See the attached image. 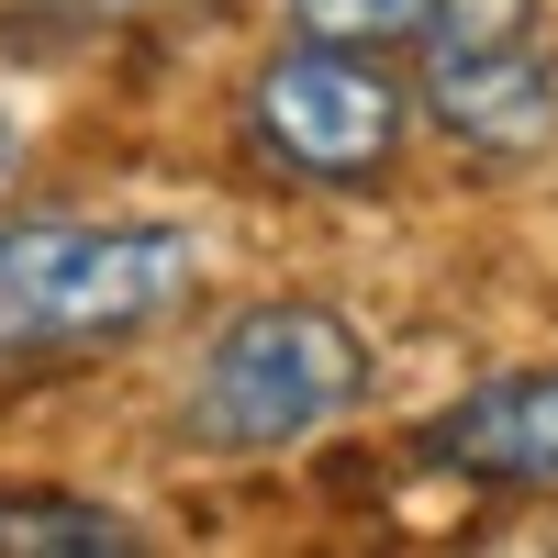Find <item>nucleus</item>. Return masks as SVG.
<instances>
[{
  "label": "nucleus",
  "mask_w": 558,
  "mask_h": 558,
  "mask_svg": "<svg viewBox=\"0 0 558 558\" xmlns=\"http://www.w3.org/2000/svg\"><path fill=\"white\" fill-rule=\"evenodd\" d=\"M191 279H202L191 223H146V213L0 223V380L157 336V324L191 302Z\"/></svg>",
  "instance_id": "obj_1"
},
{
  "label": "nucleus",
  "mask_w": 558,
  "mask_h": 558,
  "mask_svg": "<svg viewBox=\"0 0 558 558\" xmlns=\"http://www.w3.org/2000/svg\"><path fill=\"white\" fill-rule=\"evenodd\" d=\"M357 402H368V336L336 302H246L235 324H213L179 425L213 458H279L347 425Z\"/></svg>",
  "instance_id": "obj_2"
},
{
  "label": "nucleus",
  "mask_w": 558,
  "mask_h": 558,
  "mask_svg": "<svg viewBox=\"0 0 558 558\" xmlns=\"http://www.w3.org/2000/svg\"><path fill=\"white\" fill-rule=\"evenodd\" d=\"M402 123H413V89L391 78V57H368V45L291 34L246 78V146L279 179H313V191H368V179L391 168Z\"/></svg>",
  "instance_id": "obj_3"
},
{
  "label": "nucleus",
  "mask_w": 558,
  "mask_h": 558,
  "mask_svg": "<svg viewBox=\"0 0 558 558\" xmlns=\"http://www.w3.org/2000/svg\"><path fill=\"white\" fill-rule=\"evenodd\" d=\"M425 112L470 157H536L558 134V34L547 0H436L425 34Z\"/></svg>",
  "instance_id": "obj_4"
},
{
  "label": "nucleus",
  "mask_w": 558,
  "mask_h": 558,
  "mask_svg": "<svg viewBox=\"0 0 558 558\" xmlns=\"http://www.w3.org/2000/svg\"><path fill=\"white\" fill-rule=\"evenodd\" d=\"M413 458L492 492H558V368H502L413 425Z\"/></svg>",
  "instance_id": "obj_5"
},
{
  "label": "nucleus",
  "mask_w": 558,
  "mask_h": 558,
  "mask_svg": "<svg viewBox=\"0 0 558 558\" xmlns=\"http://www.w3.org/2000/svg\"><path fill=\"white\" fill-rule=\"evenodd\" d=\"M146 525L78 492H0V558H134Z\"/></svg>",
  "instance_id": "obj_6"
},
{
  "label": "nucleus",
  "mask_w": 558,
  "mask_h": 558,
  "mask_svg": "<svg viewBox=\"0 0 558 558\" xmlns=\"http://www.w3.org/2000/svg\"><path fill=\"white\" fill-rule=\"evenodd\" d=\"M279 12H291V34H313V45H368V57H402V45L425 34L436 0H279Z\"/></svg>",
  "instance_id": "obj_7"
},
{
  "label": "nucleus",
  "mask_w": 558,
  "mask_h": 558,
  "mask_svg": "<svg viewBox=\"0 0 558 558\" xmlns=\"http://www.w3.org/2000/svg\"><path fill=\"white\" fill-rule=\"evenodd\" d=\"M168 0H0V23H146Z\"/></svg>",
  "instance_id": "obj_8"
},
{
  "label": "nucleus",
  "mask_w": 558,
  "mask_h": 558,
  "mask_svg": "<svg viewBox=\"0 0 558 558\" xmlns=\"http://www.w3.org/2000/svg\"><path fill=\"white\" fill-rule=\"evenodd\" d=\"M12 168H23V123L0 112V191H12Z\"/></svg>",
  "instance_id": "obj_9"
}]
</instances>
